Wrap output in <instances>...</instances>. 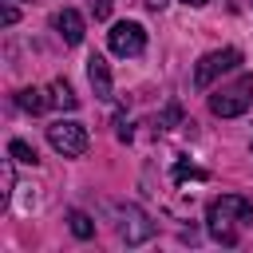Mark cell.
Listing matches in <instances>:
<instances>
[{
  "label": "cell",
  "mask_w": 253,
  "mask_h": 253,
  "mask_svg": "<svg viewBox=\"0 0 253 253\" xmlns=\"http://www.w3.org/2000/svg\"><path fill=\"white\" fill-rule=\"evenodd\" d=\"M237 63H241V51H237V47H221V51L202 55V59H198V67H194V87H210L217 75L233 71Z\"/></svg>",
  "instance_id": "obj_4"
},
{
  "label": "cell",
  "mask_w": 253,
  "mask_h": 253,
  "mask_svg": "<svg viewBox=\"0 0 253 253\" xmlns=\"http://www.w3.org/2000/svg\"><path fill=\"white\" fill-rule=\"evenodd\" d=\"M249 217H253V202L241 198V194H221L217 202H210V213H206L210 233L221 245H233L237 241V225H245Z\"/></svg>",
  "instance_id": "obj_1"
},
{
  "label": "cell",
  "mask_w": 253,
  "mask_h": 253,
  "mask_svg": "<svg viewBox=\"0 0 253 253\" xmlns=\"http://www.w3.org/2000/svg\"><path fill=\"white\" fill-rule=\"evenodd\" d=\"M146 8H150V12H162V8H166V0H146Z\"/></svg>",
  "instance_id": "obj_14"
},
{
  "label": "cell",
  "mask_w": 253,
  "mask_h": 253,
  "mask_svg": "<svg viewBox=\"0 0 253 253\" xmlns=\"http://www.w3.org/2000/svg\"><path fill=\"white\" fill-rule=\"evenodd\" d=\"M107 43H111L115 55H142L146 51V32H142V24L123 20V24H115L107 32Z\"/></svg>",
  "instance_id": "obj_5"
},
{
  "label": "cell",
  "mask_w": 253,
  "mask_h": 253,
  "mask_svg": "<svg viewBox=\"0 0 253 253\" xmlns=\"http://www.w3.org/2000/svg\"><path fill=\"white\" fill-rule=\"evenodd\" d=\"M16 103H20L24 111H32V115H40V111L47 107V99H43V91H36V87H24V91L16 95Z\"/></svg>",
  "instance_id": "obj_10"
},
{
  "label": "cell",
  "mask_w": 253,
  "mask_h": 253,
  "mask_svg": "<svg viewBox=\"0 0 253 253\" xmlns=\"http://www.w3.org/2000/svg\"><path fill=\"white\" fill-rule=\"evenodd\" d=\"M47 91H51V99H47V103H55V107H63V111H75V107H79L75 91H71V87H67L63 79H55V83H51Z\"/></svg>",
  "instance_id": "obj_9"
},
{
  "label": "cell",
  "mask_w": 253,
  "mask_h": 253,
  "mask_svg": "<svg viewBox=\"0 0 253 253\" xmlns=\"http://www.w3.org/2000/svg\"><path fill=\"white\" fill-rule=\"evenodd\" d=\"M249 103H253V75H241L233 87H221L217 95H210V111L217 119H237L249 111Z\"/></svg>",
  "instance_id": "obj_2"
},
{
  "label": "cell",
  "mask_w": 253,
  "mask_h": 253,
  "mask_svg": "<svg viewBox=\"0 0 253 253\" xmlns=\"http://www.w3.org/2000/svg\"><path fill=\"white\" fill-rule=\"evenodd\" d=\"M182 4H190V8H202V4H206V0H182Z\"/></svg>",
  "instance_id": "obj_15"
},
{
  "label": "cell",
  "mask_w": 253,
  "mask_h": 253,
  "mask_svg": "<svg viewBox=\"0 0 253 253\" xmlns=\"http://www.w3.org/2000/svg\"><path fill=\"white\" fill-rule=\"evenodd\" d=\"M55 28H59V36L75 47V43H83V16L75 12V8H63L59 16H55Z\"/></svg>",
  "instance_id": "obj_8"
},
{
  "label": "cell",
  "mask_w": 253,
  "mask_h": 253,
  "mask_svg": "<svg viewBox=\"0 0 253 253\" xmlns=\"http://www.w3.org/2000/svg\"><path fill=\"white\" fill-rule=\"evenodd\" d=\"M67 221H71V233H75V237H83V241L95 233V221H91L87 213H79V210H71V217H67Z\"/></svg>",
  "instance_id": "obj_12"
},
{
  "label": "cell",
  "mask_w": 253,
  "mask_h": 253,
  "mask_svg": "<svg viewBox=\"0 0 253 253\" xmlns=\"http://www.w3.org/2000/svg\"><path fill=\"white\" fill-rule=\"evenodd\" d=\"M8 154H12L16 162H28V166H36V162H40V154H36V146H28L24 138H12V142H8Z\"/></svg>",
  "instance_id": "obj_11"
},
{
  "label": "cell",
  "mask_w": 253,
  "mask_h": 253,
  "mask_svg": "<svg viewBox=\"0 0 253 253\" xmlns=\"http://www.w3.org/2000/svg\"><path fill=\"white\" fill-rule=\"evenodd\" d=\"M111 4H115V0H91V8H95V20H107V16H111Z\"/></svg>",
  "instance_id": "obj_13"
},
{
  "label": "cell",
  "mask_w": 253,
  "mask_h": 253,
  "mask_svg": "<svg viewBox=\"0 0 253 253\" xmlns=\"http://www.w3.org/2000/svg\"><path fill=\"white\" fill-rule=\"evenodd\" d=\"M123 213V225H119V233H123V241L126 245H138V241H146L150 233H154V225L138 213V210H119Z\"/></svg>",
  "instance_id": "obj_6"
},
{
  "label": "cell",
  "mask_w": 253,
  "mask_h": 253,
  "mask_svg": "<svg viewBox=\"0 0 253 253\" xmlns=\"http://www.w3.org/2000/svg\"><path fill=\"white\" fill-rule=\"evenodd\" d=\"M47 142H51L63 158H79V154L87 150V126H83V123H71V119H67V123L59 119V123L47 126Z\"/></svg>",
  "instance_id": "obj_3"
},
{
  "label": "cell",
  "mask_w": 253,
  "mask_h": 253,
  "mask_svg": "<svg viewBox=\"0 0 253 253\" xmlns=\"http://www.w3.org/2000/svg\"><path fill=\"white\" fill-rule=\"evenodd\" d=\"M87 79H91V87H95L99 99H111V67H107L103 55H91L87 59Z\"/></svg>",
  "instance_id": "obj_7"
}]
</instances>
